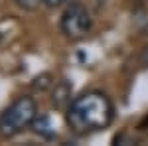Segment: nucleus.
I'll return each instance as SVG.
<instances>
[{
    "mask_svg": "<svg viewBox=\"0 0 148 146\" xmlns=\"http://www.w3.org/2000/svg\"><path fill=\"white\" fill-rule=\"evenodd\" d=\"M113 103L99 91H89L73 99L67 107V124L77 134H87L91 130L107 128L113 121Z\"/></svg>",
    "mask_w": 148,
    "mask_h": 146,
    "instance_id": "f257e3e1",
    "label": "nucleus"
},
{
    "mask_svg": "<svg viewBox=\"0 0 148 146\" xmlns=\"http://www.w3.org/2000/svg\"><path fill=\"white\" fill-rule=\"evenodd\" d=\"M36 103L32 97H20L0 114V136L10 138L22 132L36 119Z\"/></svg>",
    "mask_w": 148,
    "mask_h": 146,
    "instance_id": "f03ea898",
    "label": "nucleus"
},
{
    "mask_svg": "<svg viewBox=\"0 0 148 146\" xmlns=\"http://www.w3.org/2000/svg\"><path fill=\"white\" fill-rule=\"evenodd\" d=\"M89 30H91V16L87 8L79 2H71L61 14V32L67 40L77 42L89 34Z\"/></svg>",
    "mask_w": 148,
    "mask_h": 146,
    "instance_id": "7ed1b4c3",
    "label": "nucleus"
},
{
    "mask_svg": "<svg viewBox=\"0 0 148 146\" xmlns=\"http://www.w3.org/2000/svg\"><path fill=\"white\" fill-rule=\"evenodd\" d=\"M51 103L57 109H65L71 105V85L67 81H57L53 85V93H51Z\"/></svg>",
    "mask_w": 148,
    "mask_h": 146,
    "instance_id": "20e7f679",
    "label": "nucleus"
},
{
    "mask_svg": "<svg viewBox=\"0 0 148 146\" xmlns=\"http://www.w3.org/2000/svg\"><path fill=\"white\" fill-rule=\"evenodd\" d=\"M32 128H34L36 134L44 136V138H51V136L56 134V128H53V124H51V121L47 119V117H36L34 123H32Z\"/></svg>",
    "mask_w": 148,
    "mask_h": 146,
    "instance_id": "39448f33",
    "label": "nucleus"
},
{
    "mask_svg": "<svg viewBox=\"0 0 148 146\" xmlns=\"http://www.w3.org/2000/svg\"><path fill=\"white\" fill-rule=\"evenodd\" d=\"M49 85H53V81H51V75H42V77L36 79V83H34V87H36V89H40V91L47 89Z\"/></svg>",
    "mask_w": 148,
    "mask_h": 146,
    "instance_id": "423d86ee",
    "label": "nucleus"
},
{
    "mask_svg": "<svg viewBox=\"0 0 148 146\" xmlns=\"http://www.w3.org/2000/svg\"><path fill=\"white\" fill-rule=\"evenodd\" d=\"M42 2H44V0H16V4H18L20 8H24V10H36Z\"/></svg>",
    "mask_w": 148,
    "mask_h": 146,
    "instance_id": "0eeeda50",
    "label": "nucleus"
},
{
    "mask_svg": "<svg viewBox=\"0 0 148 146\" xmlns=\"http://www.w3.org/2000/svg\"><path fill=\"white\" fill-rule=\"evenodd\" d=\"M44 2H46L47 6H57V4H61L63 0H44Z\"/></svg>",
    "mask_w": 148,
    "mask_h": 146,
    "instance_id": "6e6552de",
    "label": "nucleus"
},
{
    "mask_svg": "<svg viewBox=\"0 0 148 146\" xmlns=\"http://www.w3.org/2000/svg\"><path fill=\"white\" fill-rule=\"evenodd\" d=\"M142 63H144V65L148 67V47L144 49V51H142Z\"/></svg>",
    "mask_w": 148,
    "mask_h": 146,
    "instance_id": "1a4fd4ad",
    "label": "nucleus"
}]
</instances>
